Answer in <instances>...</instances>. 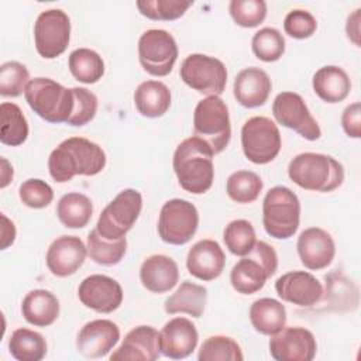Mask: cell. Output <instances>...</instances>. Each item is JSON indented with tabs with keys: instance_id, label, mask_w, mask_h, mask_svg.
Masks as SVG:
<instances>
[{
	"instance_id": "obj_1",
	"label": "cell",
	"mask_w": 361,
	"mask_h": 361,
	"mask_svg": "<svg viewBox=\"0 0 361 361\" xmlns=\"http://www.w3.org/2000/svg\"><path fill=\"white\" fill-rule=\"evenodd\" d=\"M106 162V152L99 144L83 137H71L52 149L48 158V171L55 182L65 183L76 175L94 176L100 173Z\"/></svg>"
},
{
	"instance_id": "obj_2",
	"label": "cell",
	"mask_w": 361,
	"mask_h": 361,
	"mask_svg": "<svg viewBox=\"0 0 361 361\" xmlns=\"http://www.w3.org/2000/svg\"><path fill=\"white\" fill-rule=\"evenodd\" d=\"M213 157L214 154L209 145L195 135L183 140L176 147L172 166L183 190L202 195L212 188L214 179Z\"/></svg>"
},
{
	"instance_id": "obj_3",
	"label": "cell",
	"mask_w": 361,
	"mask_h": 361,
	"mask_svg": "<svg viewBox=\"0 0 361 361\" xmlns=\"http://www.w3.org/2000/svg\"><path fill=\"white\" fill-rule=\"evenodd\" d=\"M288 175L293 183L305 190L329 193L341 186L344 168L330 155L302 152L289 162Z\"/></svg>"
},
{
	"instance_id": "obj_4",
	"label": "cell",
	"mask_w": 361,
	"mask_h": 361,
	"mask_svg": "<svg viewBox=\"0 0 361 361\" xmlns=\"http://www.w3.org/2000/svg\"><path fill=\"white\" fill-rule=\"evenodd\" d=\"M24 96L30 109L48 123H68L73 111V90L49 78L31 79L25 86Z\"/></svg>"
},
{
	"instance_id": "obj_5",
	"label": "cell",
	"mask_w": 361,
	"mask_h": 361,
	"mask_svg": "<svg viewBox=\"0 0 361 361\" xmlns=\"http://www.w3.org/2000/svg\"><path fill=\"white\" fill-rule=\"evenodd\" d=\"M276 251L272 245L259 240L255 243L254 248L231 268V286L241 295L257 293L276 272Z\"/></svg>"
},
{
	"instance_id": "obj_6",
	"label": "cell",
	"mask_w": 361,
	"mask_h": 361,
	"mask_svg": "<svg viewBox=\"0 0 361 361\" xmlns=\"http://www.w3.org/2000/svg\"><path fill=\"white\" fill-rule=\"evenodd\" d=\"M300 202L286 186L271 188L262 202V224L268 235L276 240L290 238L299 228Z\"/></svg>"
},
{
	"instance_id": "obj_7",
	"label": "cell",
	"mask_w": 361,
	"mask_h": 361,
	"mask_svg": "<svg viewBox=\"0 0 361 361\" xmlns=\"http://www.w3.org/2000/svg\"><path fill=\"white\" fill-rule=\"evenodd\" d=\"M195 137L203 140L212 152L220 154L230 142L231 124L228 107L220 96L202 99L193 111Z\"/></svg>"
},
{
	"instance_id": "obj_8",
	"label": "cell",
	"mask_w": 361,
	"mask_h": 361,
	"mask_svg": "<svg viewBox=\"0 0 361 361\" xmlns=\"http://www.w3.org/2000/svg\"><path fill=\"white\" fill-rule=\"evenodd\" d=\"M141 209V193L135 189H124L103 209L94 228L106 240L124 238L137 221Z\"/></svg>"
},
{
	"instance_id": "obj_9",
	"label": "cell",
	"mask_w": 361,
	"mask_h": 361,
	"mask_svg": "<svg viewBox=\"0 0 361 361\" xmlns=\"http://www.w3.org/2000/svg\"><path fill=\"white\" fill-rule=\"evenodd\" d=\"M281 133L268 117L254 116L241 128V147L245 158L257 165L269 164L281 151Z\"/></svg>"
},
{
	"instance_id": "obj_10",
	"label": "cell",
	"mask_w": 361,
	"mask_h": 361,
	"mask_svg": "<svg viewBox=\"0 0 361 361\" xmlns=\"http://www.w3.org/2000/svg\"><path fill=\"white\" fill-rule=\"evenodd\" d=\"M197 227L199 213L189 200L171 199L161 207L158 234L162 241L172 245H183L192 240Z\"/></svg>"
},
{
	"instance_id": "obj_11",
	"label": "cell",
	"mask_w": 361,
	"mask_h": 361,
	"mask_svg": "<svg viewBox=\"0 0 361 361\" xmlns=\"http://www.w3.org/2000/svg\"><path fill=\"white\" fill-rule=\"evenodd\" d=\"M179 75L189 87L207 96H220L227 83L224 63L204 54L188 55L180 65Z\"/></svg>"
},
{
	"instance_id": "obj_12",
	"label": "cell",
	"mask_w": 361,
	"mask_h": 361,
	"mask_svg": "<svg viewBox=\"0 0 361 361\" xmlns=\"http://www.w3.org/2000/svg\"><path fill=\"white\" fill-rule=\"evenodd\" d=\"M138 59L144 71L149 75H169L178 59L175 38L165 30H147L138 39Z\"/></svg>"
},
{
	"instance_id": "obj_13",
	"label": "cell",
	"mask_w": 361,
	"mask_h": 361,
	"mask_svg": "<svg viewBox=\"0 0 361 361\" xmlns=\"http://www.w3.org/2000/svg\"><path fill=\"white\" fill-rule=\"evenodd\" d=\"M71 39V20L61 8L41 11L34 24V42L37 52L45 59L63 54Z\"/></svg>"
},
{
	"instance_id": "obj_14",
	"label": "cell",
	"mask_w": 361,
	"mask_h": 361,
	"mask_svg": "<svg viewBox=\"0 0 361 361\" xmlns=\"http://www.w3.org/2000/svg\"><path fill=\"white\" fill-rule=\"evenodd\" d=\"M272 114L275 120L298 133L307 141H316L322 137L317 121L310 114L305 100L295 92H281L272 103Z\"/></svg>"
},
{
	"instance_id": "obj_15",
	"label": "cell",
	"mask_w": 361,
	"mask_h": 361,
	"mask_svg": "<svg viewBox=\"0 0 361 361\" xmlns=\"http://www.w3.org/2000/svg\"><path fill=\"white\" fill-rule=\"evenodd\" d=\"M316 351L313 333L300 326L283 327L269 338V353L276 361H312Z\"/></svg>"
},
{
	"instance_id": "obj_16",
	"label": "cell",
	"mask_w": 361,
	"mask_h": 361,
	"mask_svg": "<svg viewBox=\"0 0 361 361\" xmlns=\"http://www.w3.org/2000/svg\"><path fill=\"white\" fill-rule=\"evenodd\" d=\"M123 295L121 285L116 279L102 274L86 276L78 288V296L82 305L104 314L120 307Z\"/></svg>"
},
{
	"instance_id": "obj_17",
	"label": "cell",
	"mask_w": 361,
	"mask_h": 361,
	"mask_svg": "<svg viewBox=\"0 0 361 361\" xmlns=\"http://www.w3.org/2000/svg\"><path fill=\"white\" fill-rule=\"evenodd\" d=\"M278 296L292 305L310 307L323 298V286L307 271H290L281 275L275 282Z\"/></svg>"
},
{
	"instance_id": "obj_18",
	"label": "cell",
	"mask_w": 361,
	"mask_h": 361,
	"mask_svg": "<svg viewBox=\"0 0 361 361\" xmlns=\"http://www.w3.org/2000/svg\"><path fill=\"white\" fill-rule=\"evenodd\" d=\"M120 340L118 326L107 319L87 322L78 333L76 350L86 358L107 355Z\"/></svg>"
},
{
	"instance_id": "obj_19",
	"label": "cell",
	"mask_w": 361,
	"mask_h": 361,
	"mask_svg": "<svg viewBox=\"0 0 361 361\" xmlns=\"http://www.w3.org/2000/svg\"><path fill=\"white\" fill-rule=\"evenodd\" d=\"M300 262L310 271L327 268L336 255V244L330 233L320 227L303 230L296 243Z\"/></svg>"
},
{
	"instance_id": "obj_20",
	"label": "cell",
	"mask_w": 361,
	"mask_h": 361,
	"mask_svg": "<svg viewBox=\"0 0 361 361\" xmlns=\"http://www.w3.org/2000/svg\"><path fill=\"white\" fill-rule=\"evenodd\" d=\"M87 248L76 235H61L48 247L45 261L47 267L55 276L73 275L85 262Z\"/></svg>"
},
{
	"instance_id": "obj_21",
	"label": "cell",
	"mask_w": 361,
	"mask_h": 361,
	"mask_svg": "<svg viewBox=\"0 0 361 361\" xmlns=\"http://www.w3.org/2000/svg\"><path fill=\"white\" fill-rule=\"evenodd\" d=\"M199 341V333L192 320L186 317H173L165 323L159 331V350L172 360L189 357Z\"/></svg>"
},
{
	"instance_id": "obj_22",
	"label": "cell",
	"mask_w": 361,
	"mask_h": 361,
	"mask_svg": "<svg viewBox=\"0 0 361 361\" xmlns=\"http://www.w3.org/2000/svg\"><path fill=\"white\" fill-rule=\"evenodd\" d=\"M159 333L152 326H137L127 333L111 361H155L159 358Z\"/></svg>"
},
{
	"instance_id": "obj_23",
	"label": "cell",
	"mask_w": 361,
	"mask_h": 361,
	"mask_svg": "<svg viewBox=\"0 0 361 361\" xmlns=\"http://www.w3.org/2000/svg\"><path fill=\"white\" fill-rule=\"evenodd\" d=\"M226 264V255L220 244L214 240L204 238L192 245L186 257L189 274L200 281L209 282L217 279Z\"/></svg>"
},
{
	"instance_id": "obj_24",
	"label": "cell",
	"mask_w": 361,
	"mask_h": 361,
	"mask_svg": "<svg viewBox=\"0 0 361 361\" xmlns=\"http://www.w3.org/2000/svg\"><path fill=\"white\" fill-rule=\"evenodd\" d=\"M271 89L272 83L268 73L255 66L240 71L233 85L235 100L247 109H255L265 104Z\"/></svg>"
},
{
	"instance_id": "obj_25",
	"label": "cell",
	"mask_w": 361,
	"mask_h": 361,
	"mask_svg": "<svg viewBox=\"0 0 361 361\" xmlns=\"http://www.w3.org/2000/svg\"><path fill=\"white\" fill-rule=\"evenodd\" d=\"M140 281L152 293L169 292L179 281L178 264L164 254L149 255L141 264Z\"/></svg>"
},
{
	"instance_id": "obj_26",
	"label": "cell",
	"mask_w": 361,
	"mask_h": 361,
	"mask_svg": "<svg viewBox=\"0 0 361 361\" xmlns=\"http://www.w3.org/2000/svg\"><path fill=\"white\" fill-rule=\"evenodd\" d=\"M314 93L326 103H340L350 94L351 80L347 72L336 65L322 66L312 79Z\"/></svg>"
},
{
	"instance_id": "obj_27",
	"label": "cell",
	"mask_w": 361,
	"mask_h": 361,
	"mask_svg": "<svg viewBox=\"0 0 361 361\" xmlns=\"http://www.w3.org/2000/svg\"><path fill=\"white\" fill-rule=\"evenodd\" d=\"M21 313L30 324L47 327L59 316V300L49 290L34 289L23 299Z\"/></svg>"
},
{
	"instance_id": "obj_28",
	"label": "cell",
	"mask_w": 361,
	"mask_h": 361,
	"mask_svg": "<svg viewBox=\"0 0 361 361\" xmlns=\"http://www.w3.org/2000/svg\"><path fill=\"white\" fill-rule=\"evenodd\" d=\"M134 104L144 117H161L171 107V90L159 80H145L134 92Z\"/></svg>"
},
{
	"instance_id": "obj_29",
	"label": "cell",
	"mask_w": 361,
	"mask_h": 361,
	"mask_svg": "<svg viewBox=\"0 0 361 361\" xmlns=\"http://www.w3.org/2000/svg\"><path fill=\"white\" fill-rule=\"evenodd\" d=\"M207 302V289L190 281H183L180 286L165 300L168 314L186 313L192 317H200Z\"/></svg>"
},
{
	"instance_id": "obj_30",
	"label": "cell",
	"mask_w": 361,
	"mask_h": 361,
	"mask_svg": "<svg viewBox=\"0 0 361 361\" xmlns=\"http://www.w3.org/2000/svg\"><path fill=\"white\" fill-rule=\"evenodd\" d=\"M250 322L264 336L276 334L286 324V309L276 299L261 298L250 307Z\"/></svg>"
},
{
	"instance_id": "obj_31",
	"label": "cell",
	"mask_w": 361,
	"mask_h": 361,
	"mask_svg": "<svg viewBox=\"0 0 361 361\" xmlns=\"http://www.w3.org/2000/svg\"><path fill=\"white\" fill-rule=\"evenodd\" d=\"M93 214L92 200L79 192L63 195L56 204V216L68 228H83Z\"/></svg>"
},
{
	"instance_id": "obj_32",
	"label": "cell",
	"mask_w": 361,
	"mask_h": 361,
	"mask_svg": "<svg viewBox=\"0 0 361 361\" xmlns=\"http://www.w3.org/2000/svg\"><path fill=\"white\" fill-rule=\"evenodd\" d=\"M8 351L18 361H41L47 355V341L38 331L20 327L11 333Z\"/></svg>"
},
{
	"instance_id": "obj_33",
	"label": "cell",
	"mask_w": 361,
	"mask_h": 361,
	"mask_svg": "<svg viewBox=\"0 0 361 361\" xmlns=\"http://www.w3.org/2000/svg\"><path fill=\"white\" fill-rule=\"evenodd\" d=\"M68 66L72 76L86 85H93L104 75L103 58L90 48H78L71 52Z\"/></svg>"
},
{
	"instance_id": "obj_34",
	"label": "cell",
	"mask_w": 361,
	"mask_h": 361,
	"mask_svg": "<svg viewBox=\"0 0 361 361\" xmlns=\"http://www.w3.org/2000/svg\"><path fill=\"white\" fill-rule=\"evenodd\" d=\"M0 118H1V133L0 141L4 145L18 147L28 137V123L21 109L14 104L4 102L0 106Z\"/></svg>"
},
{
	"instance_id": "obj_35",
	"label": "cell",
	"mask_w": 361,
	"mask_h": 361,
	"mask_svg": "<svg viewBox=\"0 0 361 361\" xmlns=\"http://www.w3.org/2000/svg\"><path fill=\"white\" fill-rule=\"evenodd\" d=\"M87 255L96 264L111 267L118 264L127 251V240H106L103 238L96 228L90 230L87 235Z\"/></svg>"
},
{
	"instance_id": "obj_36",
	"label": "cell",
	"mask_w": 361,
	"mask_h": 361,
	"mask_svg": "<svg viewBox=\"0 0 361 361\" xmlns=\"http://www.w3.org/2000/svg\"><path fill=\"white\" fill-rule=\"evenodd\" d=\"M264 188L262 179L252 171H235L233 172L226 183V192L228 197L241 204L252 203L258 199Z\"/></svg>"
},
{
	"instance_id": "obj_37",
	"label": "cell",
	"mask_w": 361,
	"mask_h": 361,
	"mask_svg": "<svg viewBox=\"0 0 361 361\" xmlns=\"http://www.w3.org/2000/svg\"><path fill=\"white\" fill-rule=\"evenodd\" d=\"M199 361H241L244 354L238 343L228 336H210L200 345Z\"/></svg>"
},
{
	"instance_id": "obj_38",
	"label": "cell",
	"mask_w": 361,
	"mask_h": 361,
	"mask_svg": "<svg viewBox=\"0 0 361 361\" xmlns=\"http://www.w3.org/2000/svg\"><path fill=\"white\" fill-rule=\"evenodd\" d=\"M223 240L227 250L238 257L247 255L257 243V235L252 224L248 220L238 219L230 221L224 231Z\"/></svg>"
},
{
	"instance_id": "obj_39",
	"label": "cell",
	"mask_w": 361,
	"mask_h": 361,
	"mask_svg": "<svg viewBox=\"0 0 361 361\" xmlns=\"http://www.w3.org/2000/svg\"><path fill=\"white\" fill-rule=\"evenodd\" d=\"M251 48L259 61L275 62L281 59L285 52V38L276 28L265 27L254 34Z\"/></svg>"
},
{
	"instance_id": "obj_40",
	"label": "cell",
	"mask_w": 361,
	"mask_h": 361,
	"mask_svg": "<svg viewBox=\"0 0 361 361\" xmlns=\"http://www.w3.org/2000/svg\"><path fill=\"white\" fill-rule=\"evenodd\" d=\"M192 4L193 1L182 0H140L137 8L149 20L172 21L182 17Z\"/></svg>"
},
{
	"instance_id": "obj_41",
	"label": "cell",
	"mask_w": 361,
	"mask_h": 361,
	"mask_svg": "<svg viewBox=\"0 0 361 361\" xmlns=\"http://www.w3.org/2000/svg\"><path fill=\"white\" fill-rule=\"evenodd\" d=\"M30 80L28 69L17 61L4 62L0 66V94L4 97L20 96Z\"/></svg>"
},
{
	"instance_id": "obj_42",
	"label": "cell",
	"mask_w": 361,
	"mask_h": 361,
	"mask_svg": "<svg viewBox=\"0 0 361 361\" xmlns=\"http://www.w3.org/2000/svg\"><path fill=\"white\" fill-rule=\"evenodd\" d=\"M228 11L234 23L244 28L259 25L267 17V3L264 0H233Z\"/></svg>"
},
{
	"instance_id": "obj_43",
	"label": "cell",
	"mask_w": 361,
	"mask_h": 361,
	"mask_svg": "<svg viewBox=\"0 0 361 361\" xmlns=\"http://www.w3.org/2000/svg\"><path fill=\"white\" fill-rule=\"evenodd\" d=\"M72 90L75 97V106L66 124L73 127H82L94 118L99 104L97 97L86 87H72Z\"/></svg>"
},
{
	"instance_id": "obj_44",
	"label": "cell",
	"mask_w": 361,
	"mask_h": 361,
	"mask_svg": "<svg viewBox=\"0 0 361 361\" xmlns=\"http://www.w3.org/2000/svg\"><path fill=\"white\" fill-rule=\"evenodd\" d=\"M18 196L27 207L44 209L54 200V190L45 180L31 178L20 185Z\"/></svg>"
},
{
	"instance_id": "obj_45",
	"label": "cell",
	"mask_w": 361,
	"mask_h": 361,
	"mask_svg": "<svg viewBox=\"0 0 361 361\" xmlns=\"http://www.w3.org/2000/svg\"><path fill=\"white\" fill-rule=\"evenodd\" d=\"M285 32L295 39H306L317 30V21L312 13L306 10H292L283 20Z\"/></svg>"
},
{
	"instance_id": "obj_46",
	"label": "cell",
	"mask_w": 361,
	"mask_h": 361,
	"mask_svg": "<svg viewBox=\"0 0 361 361\" xmlns=\"http://www.w3.org/2000/svg\"><path fill=\"white\" fill-rule=\"evenodd\" d=\"M341 127L348 137H361V104L358 102H354L344 109L341 114Z\"/></svg>"
},
{
	"instance_id": "obj_47",
	"label": "cell",
	"mask_w": 361,
	"mask_h": 361,
	"mask_svg": "<svg viewBox=\"0 0 361 361\" xmlns=\"http://www.w3.org/2000/svg\"><path fill=\"white\" fill-rule=\"evenodd\" d=\"M360 8L354 10L348 17H347V23H345V32L348 39H351V42L355 47H360Z\"/></svg>"
},
{
	"instance_id": "obj_48",
	"label": "cell",
	"mask_w": 361,
	"mask_h": 361,
	"mask_svg": "<svg viewBox=\"0 0 361 361\" xmlns=\"http://www.w3.org/2000/svg\"><path fill=\"white\" fill-rule=\"evenodd\" d=\"M16 240V226L11 220L1 213V250L8 248Z\"/></svg>"
},
{
	"instance_id": "obj_49",
	"label": "cell",
	"mask_w": 361,
	"mask_h": 361,
	"mask_svg": "<svg viewBox=\"0 0 361 361\" xmlns=\"http://www.w3.org/2000/svg\"><path fill=\"white\" fill-rule=\"evenodd\" d=\"M13 179V166L6 158H1V188H6Z\"/></svg>"
}]
</instances>
